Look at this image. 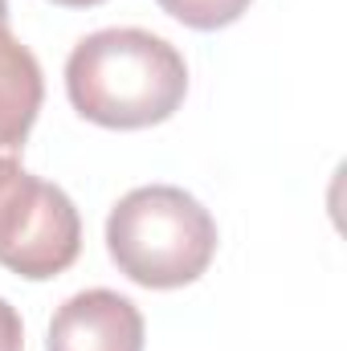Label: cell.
Wrapping results in <instances>:
<instances>
[{"instance_id": "6da1fadb", "label": "cell", "mask_w": 347, "mask_h": 351, "mask_svg": "<svg viewBox=\"0 0 347 351\" xmlns=\"http://www.w3.org/2000/svg\"><path fill=\"white\" fill-rule=\"evenodd\" d=\"M74 110L110 131H139L172 119L188 94V66L172 41L147 29H98L66 62Z\"/></svg>"}, {"instance_id": "7a4b0ae2", "label": "cell", "mask_w": 347, "mask_h": 351, "mask_svg": "<svg viewBox=\"0 0 347 351\" xmlns=\"http://www.w3.org/2000/svg\"><path fill=\"white\" fill-rule=\"evenodd\" d=\"M106 250L119 274L147 290L196 282L217 254L213 213L176 184L127 192L106 217Z\"/></svg>"}, {"instance_id": "3957f363", "label": "cell", "mask_w": 347, "mask_h": 351, "mask_svg": "<svg viewBox=\"0 0 347 351\" xmlns=\"http://www.w3.org/2000/svg\"><path fill=\"white\" fill-rule=\"evenodd\" d=\"M82 250V221L74 200L49 184L25 172L12 156L0 160V265L45 282L66 274Z\"/></svg>"}, {"instance_id": "277c9868", "label": "cell", "mask_w": 347, "mask_h": 351, "mask_svg": "<svg viewBox=\"0 0 347 351\" xmlns=\"http://www.w3.org/2000/svg\"><path fill=\"white\" fill-rule=\"evenodd\" d=\"M45 351H143V315L115 290H82L58 306Z\"/></svg>"}, {"instance_id": "5b68a950", "label": "cell", "mask_w": 347, "mask_h": 351, "mask_svg": "<svg viewBox=\"0 0 347 351\" xmlns=\"http://www.w3.org/2000/svg\"><path fill=\"white\" fill-rule=\"evenodd\" d=\"M45 98V78L29 45H21L8 25L0 29V160H16Z\"/></svg>"}, {"instance_id": "8992f818", "label": "cell", "mask_w": 347, "mask_h": 351, "mask_svg": "<svg viewBox=\"0 0 347 351\" xmlns=\"http://www.w3.org/2000/svg\"><path fill=\"white\" fill-rule=\"evenodd\" d=\"M250 4L254 0H160V8L168 16H176L188 29H200V33H213V29H225V25L241 21V12Z\"/></svg>"}, {"instance_id": "52a82bcc", "label": "cell", "mask_w": 347, "mask_h": 351, "mask_svg": "<svg viewBox=\"0 0 347 351\" xmlns=\"http://www.w3.org/2000/svg\"><path fill=\"white\" fill-rule=\"evenodd\" d=\"M25 348V327L21 315L8 298H0V351H21Z\"/></svg>"}, {"instance_id": "ba28073f", "label": "cell", "mask_w": 347, "mask_h": 351, "mask_svg": "<svg viewBox=\"0 0 347 351\" xmlns=\"http://www.w3.org/2000/svg\"><path fill=\"white\" fill-rule=\"evenodd\" d=\"M53 4H62V8H90V4H102V0H53Z\"/></svg>"}, {"instance_id": "9c48e42d", "label": "cell", "mask_w": 347, "mask_h": 351, "mask_svg": "<svg viewBox=\"0 0 347 351\" xmlns=\"http://www.w3.org/2000/svg\"><path fill=\"white\" fill-rule=\"evenodd\" d=\"M8 25V0H0V29Z\"/></svg>"}]
</instances>
